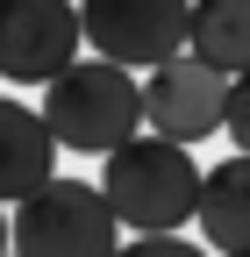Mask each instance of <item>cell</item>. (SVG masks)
I'll use <instances>...</instances> for the list:
<instances>
[{
  "instance_id": "1",
  "label": "cell",
  "mask_w": 250,
  "mask_h": 257,
  "mask_svg": "<svg viewBox=\"0 0 250 257\" xmlns=\"http://www.w3.org/2000/svg\"><path fill=\"white\" fill-rule=\"evenodd\" d=\"M43 121L65 150H86V157H107L114 143H129L143 128V79L136 64L121 57H72L65 72L43 79Z\"/></svg>"
},
{
  "instance_id": "2",
  "label": "cell",
  "mask_w": 250,
  "mask_h": 257,
  "mask_svg": "<svg viewBox=\"0 0 250 257\" xmlns=\"http://www.w3.org/2000/svg\"><path fill=\"white\" fill-rule=\"evenodd\" d=\"M107 200L121 214V229H186V221L200 214V165H193V150H186L179 136H129V143H114L107 150Z\"/></svg>"
},
{
  "instance_id": "3",
  "label": "cell",
  "mask_w": 250,
  "mask_h": 257,
  "mask_svg": "<svg viewBox=\"0 0 250 257\" xmlns=\"http://www.w3.org/2000/svg\"><path fill=\"white\" fill-rule=\"evenodd\" d=\"M8 236L22 257H107L121 236V214L107 200V186H86V179H43L15 200Z\"/></svg>"
},
{
  "instance_id": "4",
  "label": "cell",
  "mask_w": 250,
  "mask_h": 257,
  "mask_svg": "<svg viewBox=\"0 0 250 257\" xmlns=\"http://www.w3.org/2000/svg\"><path fill=\"white\" fill-rule=\"evenodd\" d=\"M229 114V72L207 64L200 50H172L165 64H150L143 79V121L158 136H179V143H200L214 136Z\"/></svg>"
},
{
  "instance_id": "5",
  "label": "cell",
  "mask_w": 250,
  "mask_h": 257,
  "mask_svg": "<svg viewBox=\"0 0 250 257\" xmlns=\"http://www.w3.org/2000/svg\"><path fill=\"white\" fill-rule=\"evenodd\" d=\"M79 29L100 57H121L136 72H150L172 50H186L193 0H79Z\"/></svg>"
},
{
  "instance_id": "6",
  "label": "cell",
  "mask_w": 250,
  "mask_h": 257,
  "mask_svg": "<svg viewBox=\"0 0 250 257\" xmlns=\"http://www.w3.org/2000/svg\"><path fill=\"white\" fill-rule=\"evenodd\" d=\"M86 29L72 0H0V79L43 86L50 72H65L79 57Z\"/></svg>"
},
{
  "instance_id": "7",
  "label": "cell",
  "mask_w": 250,
  "mask_h": 257,
  "mask_svg": "<svg viewBox=\"0 0 250 257\" xmlns=\"http://www.w3.org/2000/svg\"><path fill=\"white\" fill-rule=\"evenodd\" d=\"M57 150H65V143L50 136L43 107L0 93V200H22L29 186H43L50 165H57Z\"/></svg>"
},
{
  "instance_id": "8",
  "label": "cell",
  "mask_w": 250,
  "mask_h": 257,
  "mask_svg": "<svg viewBox=\"0 0 250 257\" xmlns=\"http://www.w3.org/2000/svg\"><path fill=\"white\" fill-rule=\"evenodd\" d=\"M200 229H207L214 250L250 257V150H236L214 172H200Z\"/></svg>"
},
{
  "instance_id": "9",
  "label": "cell",
  "mask_w": 250,
  "mask_h": 257,
  "mask_svg": "<svg viewBox=\"0 0 250 257\" xmlns=\"http://www.w3.org/2000/svg\"><path fill=\"white\" fill-rule=\"evenodd\" d=\"M186 50H200L222 72H250V0H193V29H186Z\"/></svg>"
},
{
  "instance_id": "10",
  "label": "cell",
  "mask_w": 250,
  "mask_h": 257,
  "mask_svg": "<svg viewBox=\"0 0 250 257\" xmlns=\"http://www.w3.org/2000/svg\"><path fill=\"white\" fill-rule=\"evenodd\" d=\"M222 128L236 136V150H250V72L229 79V114H222Z\"/></svg>"
},
{
  "instance_id": "11",
  "label": "cell",
  "mask_w": 250,
  "mask_h": 257,
  "mask_svg": "<svg viewBox=\"0 0 250 257\" xmlns=\"http://www.w3.org/2000/svg\"><path fill=\"white\" fill-rule=\"evenodd\" d=\"M8 243H15V236H8V214H0V250H8Z\"/></svg>"
}]
</instances>
